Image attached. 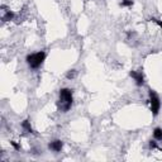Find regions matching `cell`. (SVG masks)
<instances>
[{
	"mask_svg": "<svg viewBox=\"0 0 162 162\" xmlns=\"http://www.w3.org/2000/svg\"><path fill=\"white\" fill-rule=\"evenodd\" d=\"M148 95H150V108H151V112L153 115H157L161 109V101H160V98L158 95L156 94V91L153 90H150L148 91Z\"/></svg>",
	"mask_w": 162,
	"mask_h": 162,
	"instance_id": "obj_3",
	"label": "cell"
},
{
	"mask_svg": "<svg viewBox=\"0 0 162 162\" xmlns=\"http://www.w3.org/2000/svg\"><path fill=\"white\" fill-rule=\"evenodd\" d=\"M72 101H74V98H72V90L71 89H61L60 90V100L57 101V108H58L60 112L62 113H67L71 107H72Z\"/></svg>",
	"mask_w": 162,
	"mask_h": 162,
	"instance_id": "obj_1",
	"label": "cell"
},
{
	"mask_svg": "<svg viewBox=\"0 0 162 162\" xmlns=\"http://www.w3.org/2000/svg\"><path fill=\"white\" fill-rule=\"evenodd\" d=\"M129 76L136 81L137 86H142V85L144 84V76L142 74V71H131Z\"/></svg>",
	"mask_w": 162,
	"mask_h": 162,
	"instance_id": "obj_4",
	"label": "cell"
},
{
	"mask_svg": "<svg viewBox=\"0 0 162 162\" xmlns=\"http://www.w3.org/2000/svg\"><path fill=\"white\" fill-rule=\"evenodd\" d=\"M133 0H123V1L120 3V5L122 7H128V8H131V7H133Z\"/></svg>",
	"mask_w": 162,
	"mask_h": 162,
	"instance_id": "obj_10",
	"label": "cell"
},
{
	"mask_svg": "<svg viewBox=\"0 0 162 162\" xmlns=\"http://www.w3.org/2000/svg\"><path fill=\"white\" fill-rule=\"evenodd\" d=\"M148 147L151 150H155V148H157V143L155 141H150V143H148Z\"/></svg>",
	"mask_w": 162,
	"mask_h": 162,
	"instance_id": "obj_12",
	"label": "cell"
},
{
	"mask_svg": "<svg viewBox=\"0 0 162 162\" xmlns=\"http://www.w3.org/2000/svg\"><path fill=\"white\" fill-rule=\"evenodd\" d=\"M151 22H155V23H157V26L162 28V20H157V19H155V18H151Z\"/></svg>",
	"mask_w": 162,
	"mask_h": 162,
	"instance_id": "obj_13",
	"label": "cell"
},
{
	"mask_svg": "<svg viewBox=\"0 0 162 162\" xmlns=\"http://www.w3.org/2000/svg\"><path fill=\"white\" fill-rule=\"evenodd\" d=\"M22 128L24 129L27 133H33V129H32V126H31V122L26 119V120L22 122Z\"/></svg>",
	"mask_w": 162,
	"mask_h": 162,
	"instance_id": "obj_6",
	"label": "cell"
},
{
	"mask_svg": "<svg viewBox=\"0 0 162 162\" xmlns=\"http://www.w3.org/2000/svg\"><path fill=\"white\" fill-rule=\"evenodd\" d=\"M62 147H63V142L60 141V139L52 141V142H50V144H48V148L51 151H53V152H61Z\"/></svg>",
	"mask_w": 162,
	"mask_h": 162,
	"instance_id": "obj_5",
	"label": "cell"
},
{
	"mask_svg": "<svg viewBox=\"0 0 162 162\" xmlns=\"http://www.w3.org/2000/svg\"><path fill=\"white\" fill-rule=\"evenodd\" d=\"M153 137L156 141L162 142V128H155L153 131Z\"/></svg>",
	"mask_w": 162,
	"mask_h": 162,
	"instance_id": "obj_8",
	"label": "cell"
},
{
	"mask_svg": "<svg viewBox=\"0 0 162 162\" xmlns=\"http://www.w3.org/2000/svg\"><path fill=\"white\" fill-rule=\"evenodd\" d=\"M13 19H14V13L10 12V10H7L5 14L3 15L1 20H3V22H10V20H13Z\"/></svg>",
	"mask_w": 162,
	"mask_h": 162,
	"instance_id": "obj_7",
	"label": "cell"
},
{
	"mask_svg": "<svg viewBox=\"0 0 162 162\" xmlns=\"http://www.w3.org/2000/svg\"><path fill=\"white\" fill-rule=\"evenodd\" d=\"M76 75H77V71L76 70H70L67 71V74H66V77H67L69 80H72L76 77Z\"/></svg>",
	"mask_w": 162,
	"mask_h": 162,
	"instance_id": "obj_9",
	"label": "cell"
},
{
	"mask_svg": "<svg viewBox=\"0 0 162 162\" xmlns=\"http://www.w3.org/2000/svg\"><path fill=\"white\" fill-rule=\"evenodd\" d=\"M46 60V52L43 51H39V52H36V53H32V55H28L27 56V63L28 66H29L31 69L36 70V69H39L42 63L45 62Z\"/></svg>",
	"mask_w": 162,
	"mask_h": 162,
	"instance_id": "obj_2",
	"label": "cell"
},
{
	"mask_svg": "<svg viewBox=\"0 0 162 162\" xmlns=\"http://www.w3.org/2000/svg\"><path fill=\"white\" fill-rule=\"evenodd\" d=\"M10 144L13 146V148H14V150H15V151H19V150H20V146H19V144L17 143V142H14V141H12V142H10Z\"/></svg>",
	"mask_w": 162,
	"mask_h": 162,
	"instance_id": "obj_11",
	"label": "cell"
}]
</instances>
